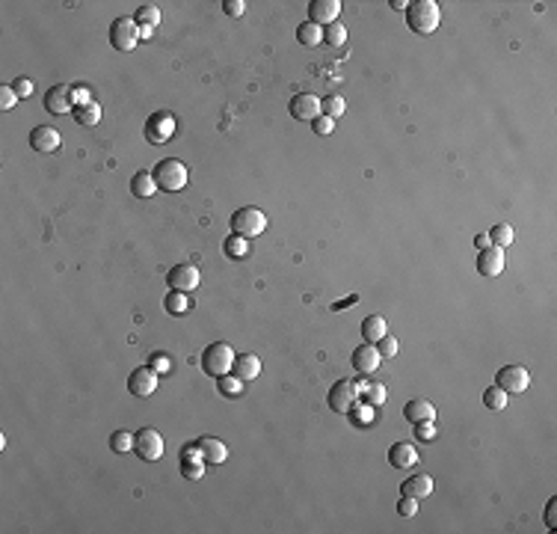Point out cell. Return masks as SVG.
Masks as SVG:
<instances>
[{"label": "cell", "instance_id": "obj_32", "mask_svg": "<svg viewBox=\"0 0 557 534\" xmlns=\"http://www.w3.org/2000/svg\"><path fill=\"white\" fill-rule=\"evenodd\" d=\"M323 42L326 44H332V48H341L344 42H347V27L344 24H329V27H323Z\"/></svg>", "mask_w": 557, "mask_h": 534}, {"label": "cell", "instance_id": "obj_20", "mask_svg": "<svg viewBox=\"0 0 557 534\" xmlns=\"http://www.w3.org/2000/svg\"><path fill=\"white\" fill-rule=\"evenodd\" d=\"M433 493V478L430 475H412L400 484V496H412V499H427Z\"/></svg>", "mask_w": 557, "mask_h": 534}, {"label": "cell", "instance_id": "obj_18", "mask_svg": "<svg viewBox=\"0 0 557 534\" xmlns=\"http://www.w3.org/2000/svg\"><path fill=\"white\" fill-rule=\"evenodd\" d=\"M388 463H392L394 469H409V466H415V463H418L415 445H409V442H394L392 448H388Z\"/></svg>", "mask_w": 557, "mask_h": 534}, {"label": "cell", "instance_id": "obj_34", "mask_svg": "<svg viewBox=\"0 0 557 534\" xmlns=\"http://www.w3.org/2000/svg\"><path fill=\"white\" fill-rule=\"evenodd\" d=\"M344 110H347V102H344L341 95H326V98H323V116L338 119Z\"/></svg>", "mask_w": 557, "mask_h": 534}, {"label": "cell", "instance_id": "obj_47", "mask_svg": "<svg viewBox=\"0 0 557 534\" xmlns=\"http://www.w3.org/2000/svg\"><path fill=\"white\" fill-rule=\"evenodd\" d=\"M181 460H205V454H202V448H199V442L196 445H184V448H181Z\"/></svg>", "mask_w": 557, "mask_h": 534}, {"label": "cell", "instance_id": "obj_25", "mask_svg": "<svg viewBox=\"0 0 557 534\" xmlns=\"http://www.w3.org/2000/svg\"><path fill=\"white\" fill-rule=\"evenodd\" d=\"M383 336H388V324H385V318H383V315H367V318L362 321V339H365V341H371V344H376Z\"/></svg>", "mask_w": 557, "mask_h": 534}, {"label": "cell", "instance_id": "obj_46", "mask_svg": "<svg viewBox=\"0 0 557 534\" xmlns=\"http://www.w3.org/2000/svg\"><path fill=\"white\" fill-rule=\"evenodd\" d=\"M545 528H549V531L557 528V499H551L549 508H545Z\"/></svg>", "mask_w": 557, "mask_h": 534}, {"label": "cell", "instance_id": "obj_45", "mask_svg": "<svg viewBox=\"0 0 557 534\" xmlns=\"http://www.w3.org/2000/svg\"><path fill=\"white\" fill-rule=\"evenodd\" d=\"M13 89L18 92V98H27V95H33V81L30 77H18V81L13 83Z\"/></svg>", "mask_w": 557, "mask_h": 534}, {"label": "cell", "instance_id": "obj_39", "mask_svg": "<svg viewBox=\"0 0 557 534\" xmlns=\"http://www.w3.org/2000/svg\"><path fill=\"white\" fill-rule=\"evenodd\" d=\"M18 104V92L13 86H0V107L3 110H13Z\"/></svg>", "mask_w": 557, "mask_h": 534}, {"label": "cell", "instance_id": "obj_36", "mask_svg": "<svg viewBox=\"0 0 557 534\" xmlns=\"http://www.w3.org/2000/svg\"><path fill=\"white\" fill-rule=\"evenodd\" d=\"M205 460H181V472L184 478H190V481H199V478L205 475Z\"/></svg>", "mask_w": 557, "mask_h": 534}, {"label": "cell", "instance_id": "obj_30", "mask_svg": "<svg viewBox=\"0 0 557 534\" xmlns=\"http://www.w3.org/2000/svg\"><path fill=\"white\" fill-rule=\"evenodd\" d=\"M483 404H486V410H507V392L501 386H489L486 392H483Z\"/></svg>", "mask_w": 557, "mask_h": 534}, {"label": "cell", "instance_id": "obj_29", "mask_svg": "<svg viewBox=\"0 0 557 534\" xmlns=\"http://www.w3.org/2000/svg\"><path fill=\"white\" fill-rule=\"evenodd\" d=\"M359 392L365 395V400L371 407H383L385 404V398H388V392H385V386L383 383H359Z\"/></svg>", "mask_w": 557, "mask_h": 534}, {"label": "cell", "instance_id": "obj_12", "mask_svg": "<svg viewBox=\"0 0 557 534\" xmlns=\"http://www.w3.org/2000/svg\"><path fill=\"white\" fill-rule=\"evenodd\" d=\"M291 116L297 122H315L317 116H323V98L311 95V92H299L291 98Z\"/></svg>", "mask_w": 557, "mask_h": 534}, {"label": "cell", "instance_id": "obj_10", "mask_svg": "<svg viewBox=\"0 0 557 534\" xmlns=\"http://www.w3.org/2000/svg\"><path fill=\"white\" fill-rule=\"evenodd\" d=\"M199 267L196 264H175L169 273H166V285H169V291H181V294H187V291H196L199 288Z\"/></svg>", "mask_w": 557, "mask_h": 534}, {"label": "cell", "instance_id": "obj_4", "mask_svg": "<svg viewBox=\"0 0 557 534\" xmlns=\"http://www.w3.org/2000/svg\"><path fill=\"white\" fill-rule=\"evenodd\" d=\"M235 350H231V344L226 341H214L208 344L205 353H202V369L210 374V377H222L231 371V365H235Z\"/></svg>", "mask_w": 557, "mask_h": 534}, {"label": "cell", "instance_id": "obj_40", "mask_svg": "<svg viewBox=\"0 0 557 534\" xmlns=\"http://www.w3.org/2000/svg\"><path fill=\"white\" fill-rule=\"evenodd\" d=\"M311 128H315V134H320V137H326V134L335 131V119H329V116H317V119H315V125H311Z\"/></svg>", "mask_w": 557, "mask_h": 534}, {"label": "cell", "instance_id": "obj_33", "mask_svg": "<svg viewBox=\"0 0 557 534\" xmlns=\"http://www.w3.org/2000/svg\"><path fill=\"white\" fill-rule=\"evenodd\" d=\"M110 448L119 451V454L133 451V433L131 430H116L113 437H110Z\"/></svg>", "mask_w": 557, "mask_h": 534}, {"label": "cell", "instance_id": "obj_28", "mask_svg": "<svg viewBox=\"0 0 557 534\" xmlns=\"http://www.w3.org/2000/svg\"><path fill=\"white\" fill-rule=\"evenodd\" d=\"M297 39H299V44H306V48H317V44L323 42V27L306 21V24L297 27Z\"/></svg>", "mask_w": 557, "mask_h": 534}, {"label": "cell", "instance_id": "obj_8", "mask_svg": "<svg viewBox=\"0 0 557 534\" xmlns=\"http://www.w3.org/2000/svg\"><path fill=\"white\" fill-rule=\"evenodd\" d=\"M329 407L335 410V413H350V410L356 407V400H359V383L356 380H338L335 386L329 389Z\"/></svg>", "mask_w": 557, "mask_h": 534}, {"label": "cell", "instance_id": "obj_2", "mask_svg": "<svg viewBox=\"0 0 557 534\" xmlns=\"http://www.w3.org/2000/svg\"><path fill=\"white\" fill-rule=\"evenodd\" d=\"M151 175H154V181H158V191L178 193V191H184L187 178H190V170H187L184 161H178V158H163L151 170Z\"/></svg>", "mask_w": 557, "mask_h": 534}, {"label": "cell", "instance_id": "obj_6", "mask_svg": "<svg viewBox=\"0 0 557 534\" xmlns=\"http://www.w3.org/2000/svg\"><path fill=\"white\" fill-rule=\"evenodd\" d=\"M133 451H137L140 460L146 463H154L163 458V437L154 428H142L133 433Z\"/></svg>", "mask_w": 557, "mask_h": 534}, {"label": "cell", "instance_id": "obj_48", "mask_svg": "<svg viewBox=\"0 0 557 534\" xmlns=\"http://www.w3.org/2000/svg\"><path fill=\"white\" fill-rule=\"evenodd\" d=\"M474 247H477V250H486V247H492V243H489V235H477V238H474Z\"/></svg>", "mask_w": 557, "mask_h": 534}, {"label": "cell", "instance_id": "obj_24", "mask_svg": "<svg viewBox=\"0 0 557 534\" xmlns=\"http://www.w3.org/2000/svg\"><path fill=\"white\" fill-rule=\"evenodd\" d=\"M72 116H74V122H77V125H86V128H92V125H98V122H101V104H98V102L74 104Z\"/></svg>", "mask_w": 557, "mask_h": 534}, {"label": "cell", "instance_id": "obj_38", "mask_svg": "<svg viewBox=\"0 0 557 534\" xmlns=\"http://www.w3.org/2000/svg\"><path fill=\"white\" fill-rule=\"evenodd\" d=\"M397 339H388V336H383L380 341H376V350H380V356L383 359H392V356H397Z\"/></svg>", "mask_w": 557, "mask_h": 534}, {"label": "cell", "instance_id": "obj_23", "mask_svg": "<svg viewBox=\"0 0 557 534\" xmlns=\"http://www.w3.org/2000/svg\"><path fill=\"white\" fill-rule=\"evenodd\" d=\"M133 21L140 24L142 39H149V36H151V30L160 24V6H154V3L140 6V9H137V15H133Z\"/></svg>", "mask_w": 557, "mask_h": 534}, {"label": "cell", "instance_id": "obj_19", "mask_svg": "<svg viewBox=\"0 0 557 534\" xmlns=\"http://www.w3.org/2000/svg\"><path fill=\"white\" fill-rule=\"evenodd\" d=\"M231 371H235V377H240L243 383L255 380V377L261 374V359L255 353H238L235 356V365H231Z\"/></svg>", "mask_w": 557, "mask_h": 534}, {"label": "cell", "instance_id": "obj_27", "mask_svg": "<svg viewBox=\"0 0 557 534\" xmlns=\"http://www.w3.org/2000/svg\"><path fill=\"white\" fill-rule=\"evenodd\" d=\"M513 241H516V232H513V226H510V222H495L492 232H489V243H492V247H501V250H504V247H510Z\"/></svg>", "mask_w": 557, "mask_h": 534}, {"label": "cell", "instance_id": "obj_42", "mask_svg": "<svg viewBox=\"0 0 557 534\" xmlns=\"http://www.w3.org/2000/svg\"><path fill=\"white\" fill-rule=\"evenodd\" d=\"M226 252H228V255H231V252H235V255H243V252H247V238H240V235L228 238V241H226Z\"/></svg>", "mask_w": 557, "mask_h": 534}, {"label": "cell", "instance_id": "obj_9", "mask_svg": "<svg viewBox=\"0 0 557 534\" xmlns=\"http://www.w3.org/2000/svg\"><path fill=\"white\" fill-rule=\"evenodd\" d=\"M495 386H501L504 392L510 395V392H525V389L531 386V374H528V369L525 365H504L498 374H495Z\"/></svg>", "mask_w": 557, "mask_h": 534}, {"label": "cell", "instance_id": "obj_37", "mask_svg": "<svg viewBox=\"0 0 557 534\" xmlns=\"http://www.w3.org/2000/svg\"><path fill=\"white\" fill-rule=\"evenodd\" d=\"M397 514H400V517H415V514H418V499L400 496V499H397Z\"/></svg>", "mask_w": 557, "mask_h": 534}, {"label": "cell", "instance_id": "obj_14", "mask_svg": "<svg viewBox=\"0 0 557 534\" xmlns=\"http://www.w3.org/2000/svg\"><path fill=\"white\" fill-rule=\"evenodd\" d=\"M341 15V0H311L308 3V21L317 27L335 24Z\"/></svg>", "mask_w": 557, "mask_h": 534}, {"label": "cell", "instance_id": "obj_21", "mask_svg": "<svg viewBox=\"0 0 557 534\" xmlns=\"http://www.w3.org/2000/svg\"><path fill=\"white\" fill-rule=\"evenodd\" d=\"M404 416L412 421V425H418V421H433L436 419V407L430 404L424 398H412L409 404L404 407Z\"/></svg>", "mask_w": 557, "mask_h": 534}, {"label": "cell", "instance_id": "obj_7", "mask_svg": "<svg viewBox=\"0 0 557 534\" xmlns=\"http://www.w3.org/2000/svg\"><path fill=\"white\" fill-rule=\"evenodd\" d=\"M175 134V116L166 113V110H158V113H151L149 122H146V140L151 146H163V143H169Z\"/></svg>", "mask_w": 557, "mask_h": 534}, {"label": "cell", "instance_id": "obj_22", "mask_svg": "<svg viewBox=\"0 0 557 534\" xmlns=\"http://www.w3.org/2000/svg\"><path fill=\"white\" fill-rule=\"evenodd\" d=\"M199 448H202V454H205V463H210V466L226 463V458H228L226 442H222V439H214V437L199 439Z\"/></svg>", "mask_w": 557, "mask_h": 534}, {"label": "cell", "instance_id": "obj_17", "mask_svg": "<svg viewBox=\"0 0 557 534\" xmlns=\"http://www.w3.org/2000/svg\"><path fill=\"white\" fill-rule=\"evenodd\" d=\"M477 270L481 276H498L504 270V250L501 247H486L477 252Z\"/></svg>", "mask_w": 557, "mask_h": 534}, {"label": "cell", "instance_id": "obj_31", "mask_svg": "<svg viewBox=\"0 0 557 534\" xmlns=\"http://www.w3.org/2000/svg\"><path fill=\"white\" fill-rule=\"evenodd\" d=\"M163 306L169 315H184V312L190 309V300H187V294H181V291H169L163 300Z\"/></svg>", "mask_w": 557, "mask_h": 534}, {"label": "cell", "instance_id": "obj_26", "mask_svg": "<svg viewBox=\"0 0 557 534\" xmlns=\"http://www.w3.org/2000/svg\"><path fill=\"white\" fill-rule=\"evenodd\" d=\"M131 191H133V196H140V199H151L154 193H158V181H154L151 172H137L131 178Z\"/></svg>", "mask_w": 557, "mask_h": 534}, {"label": "cell", "instance_id": "obj_3", "mask_svg": "<svg viewBox=\"0 0 557 534\" xmlns=\"http://www.w3.org/2000/svg\"><path fill=\"white\" fill-rule=\"evenodd\" d=\"M231 232L240 238H258L261 232L267 229V214L261 208L255 205H247V208H238L235 214H231Z\"/></svg>", "mask_w": 557, "mask_h": 534}, {"label": "cell", "instance_id": "obj_11", "mask_svg": "<svg viewBox=\"0 0 557 534\" xmlns=\"http://www.w3.org/2000/svg\"><path fill=\"white\" fill-rule=\"evenodd\" d=\"M74 104H77V102H74V89L65 86V83H57V86H51L48 92H44V110H48V113H53V116L72 113Z\"/></svg>", "mask_w": 557, "mask_h": 534}, {"label": "cell", "instance_id": "obj_15", "mask_svg": "<svg viewBox=\"0 0 557 534\" xmlns=\"http://www.w3.org/2000/svg\"><path fill=\"white\" fill-rule=\"evenodd\" d=\"M350 362H353V369L359 371V374H374L376 369H380V362H383V356H380V350H376V344H371V341H365V344H359V348L353 350V356H350Z\"/></svg>", "mask_w": 557, "mask_h": 534}, {"label": "cell", "instance_id": "obj_49", "mask_svg": "<svg viewBox=\"0 0 557 534\" xmlns=\"http://www.w3.org/2000/svg\"><path fill=\"white\" fill-rule=\"evenodd\" d=\"M394 9H409V0H392Z\"/></svg>", "mask_w": 557, "mask_h": 534}, {"label": "cell", "instance_id": "obj_16", "mask_svg": "<svg viewBox=\"0 0 557 534\" xmlns=\"http://www.w3.org/2000/svg\"><path fill=\"white\" fill-rule=\"evenodd\" d=\"M30 149L36 152H57L60 149V131L51 125H36L30 131Z\"/></svg>", "mask_w": 557, "mask_h": 534}, {"label": "cell", "instance_id": "obj_1", "mask_svg": "<svg viewBox=\"0 0 557 534\" xmlns=\"http://www.w3.org/2000/svg\"><path fill=\"white\" fill-rule=\"evenodd\" d=\"M439 21H442V9L436 0H418V3H409L406 9V24L412 33H421V36H427V33L439 30Z\"/></svg>", "mask_w": 557, "mask_h": 534}, {"label": "cell", "instance_id": "obj_44", "mask_svg": "<svg viewBox=\"0 0 557 534\" xmlns=\"http://www.w3.org/2000/svg\"><path fill=\"white\" fill-rule=\"evenodd\" d=\"M243 9H247V3H243V0H226V3H222V13H226L228 18L243 15Z\"/></svg>", "mask_w": 557, "mask_h": 534}, {"label": "cell", "instance_id": "obj_35", "mask_svg": "<svg viewBox=\"0 0 557 534\" xmlns=\"http://www.w3.org/2000/svg\"><path fill=\"white\" fill-rule=\"evenodd\" d=\"M217 380H219V392H222V395L238 398V395L243 392V380H240V377H228V374H222V377H217Z\"/></svg>", "mask_w": 557, "mask_h": 534}, {"label": "cell", "instance_id": "obj_43", "mask_svg": "<svg viewBox=\"0 0 557 534\" xmlns=\"http://www.w3.org/2000/svg\"><path fill=\"white\" fill-rule=\"evenodd\" d=\"M151 369H154V371H160V374H166V371L172 369L169 356H166V353H151Z\"/></svg>", "mask_w": 557, "mask_h": 534}, {"label": "cell", "instance_id": "obj_5", "mask_svg": "<svg viewBox=\"0 0 557 534\" xmlns=\"http://www.w3.org/2000/svg\"><path fill=\"white\" fill-rule=\"evenodd\" d=\"M140 39H142V30L133 18H116L113 24H110V44H113L119 54H131L140 44Z\"/></svg>", "mask_w": 557, "mask_h": 534}, {"label": "cell", "instance_id": "obj_41", "mask_svg": "<svg viewBox=\"0 0 557 534\" xmlns=\"http://www.w3.org/2000/svg\"><path fill=\"white\" fill-rule=\"evenodd\" d=\"M415 437L424 439V442L436 439V428H433V421H418V425H415Z\"/></svg>", "mask_w": 557, "mask_h": 534}, {"label": "cell", "instance_id": "obj_13", "mask_svg": "<svg viewBox=\"0 0 557 534\" xmlns=\"http://www.w3.org/2000/svg\"><path fill=\"white\" fill-rule=\"evenodd\" d=\"M158 386H160V377H158L154 369H133L131 377H128V392L137 395V398L154 395L158 392Z\"/></svg>", "mask_w": 557, "mask_h": 534}]
</instances>
